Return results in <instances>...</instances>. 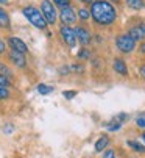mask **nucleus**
<instances>
[{
	"mask_svg": "<svg viewBox=\"0 0 145 158\" xmlns=\"http://www.w3.org/2000/svg\"><path fill=\"white\" fill-rule=\"evenodd\" d=\"M89 11L92 20L100 27H111L117 20V10L108 0H97L91 5Z\"/></svg>",
	"mask_w": 145,
	"mask_h": 158,
	"instance_id": "obj_1",
	"label": "nucleus"
},
{
	"mask_svg": "<svg viewBox=\"0 0 145 158\" xmlns=\"http://www.w3.org/2000/svg\"><path fill=\"white\" fill-rule=\"evenodd\" d=\"M22 14L28 19V22L34 28H38V30L47 28V22H45V19H44V16H42V13H41L39 8L31 6V5H27V6L22 8Z\"/></svg>",
	"mask_w": 145,
	"mask_h": 158,
	"instance_id": "obj_2",
	"label": "nucleus"
},
{
	"mask_svg": "<svg viewBox=\"0 0 145 158\" xmlns=\"http://www.w3.org/2000/svg\"><path fill=\"white\" fill-rule=\"evenodd\" d=\"M115 47L122 53H131L136 49V41L128 33H120L115 38Z\"/></svg>",
	"mask_w": 145,
	"mask_h": 158,
	"instance_id": "obj_3",
	"label": "nucleus"
},
{
	"mask_svg": "<svg viewBox=\"0 0 145 158\" xmlns=\"http://www.w3.org/2000/svg\"><path fill=\"white\" fill-rule=\"evenodd\" d=\"M41 13L47 22V25H55L56 24V19H58V13L55 5L52 3V0H42L41 2Z\"/></svg>",
	"mask_w": 145,
	"mask_h": 158,
	"instance_id": "obj_4",
	"label": "nucleus"
},
{
	"mask_svg": "<svg viewBox=\"0 0 145 158\" xmlns=\"http://www.w3.org/2000/svg\"><path fill=\"white\" fill-rule=\"evenodd\" d=\"M59 35L62 38V41L66 42V46H69L70 49H75L77 46V35H75V28L74 27H67V25H62L59 28Z\"/></svg>",
	"mask_w": 145,
	"mask_h": 158,
	"instance_id": "obj_5",
	"label": "nucleus"
},
{
	"mask_svg": "<svg viewBox=\"0 0 145 158\" xmlns=\"http://www.w3.org/2000/svg\"><path fill=\"white\" fill-rule=\"evenodd\" d=\"M77 10L74 6H67V8H62L59 11V19L62 22V25H67V27H72L77 22Z\"/></svg>",
	"mask_w": 145,
	"mask_h": 158,
	"instance_id": "obj_6",
	"label": "nucleus"
},
{
	"mask_svg": "<svg viewBox=\"0 0 145 158\" xmlns=\"http://www.w3.org/2000/svg\"><path fill=\"white\" fill-rule=\"evenodd\" d=\"M8 44L13 52H17V53H22V55H27L28 53V46L25 42H23V39L17 38V36H8Z\"/></svg>",
	"mask_w": 145,
	"mask_h": 158,
	"instance_id": "obj_7",
	"label": "nucleus"
},
{
	"mask_svg": "<svg viewBox=\"0 0 145 158\" xmlns=\"http://www.w3.org/2000/svg\"><path fill=\"white\" fill-rule=\"evenodd\" d=\"M75 35H77V41L81 44V46H84V47L87 46V44H91V41H92L91 31L86 27H83V25H78L75 28Z\"/></svg>",
	"mask_w": 145,
	"mask_h": 158,
	"instance_id": "obj_8",
	"label": "nucleus"
},
{
	"mask_svg": "<svg viewBox=\"0 0 145 158\" xmlns=\"http://www.w3.org/2000/svg\"><path fill=\"white\" fill-rule=\"evenodd\" d=\"M128 35H130L136 42L145 41V24H143V22H140V24H136L134 27H131V28L128 30Z\"/></svg>",
	"mask_w": 145,
	"mask_h": 158,
	"instance_id": "obj_9",
	"label": "nucleus"
},
{
	"mask_svg": "<svg viewBox=\"0 0 145 158\" xmlns=\"http://www.w3.org/2000/svg\"><path fill=\"white\" fill-rule=\"evenodd\" d=\"M112 69L115 71V74L122 75V77H127V75H128V66H127V63H125L122 58H114V61H112Z\"/></svg>",
	"mask_w": 145,
	"mask_h": 158,
	"instance_id": "obj_10",
	"label": "nucleus"
},
{
	"mask_svg": "<svg viewBox=\"0 0 145 158\" xmlns=\"http://www.w3.org/2000/svg\"><path fill=\"white\" fill-rule=\"evenodd\" d=\"M10 61L16 66V67H19V69H22V67H25L27 66V58H25V55H22V53H17V52H10Z\"/></svg>",
	"mask_w": 145,
	"mask_h": 158,
	"instance_id": "obj_11",
	"label": "nucleus"
},
{
	"mask_svg": "<svg viewBox=\"0 0 145 158\" xmlns=\"http://www.w3.org/2000/svg\"><path fill=\"white\" fill-rule=\"evenodd\" d=\"M109 136L108 135H102V136L97 139V143H95V152H103V150H106L108 149V146H109Z\"/></svg>",
	"mask_w": 145,
	"mask_h": 158,
	"instance_id": "obj_12",
	"label": "nucleus"
},
{
	"mask_svg": "<svg viewBox=\"0 0 145 158\" xmlns=\"http://www.w3.org/2000/svg\"><path fill=\"white\" fill-rule=\"evenodd\" d=\"M125 3L128 8H131L134 11H140L145 8V0H125Z\"/></svg>",
	"mask_w": 145,
	"mask_h": 158,
	"instance_id": "obj_13",
	"label": "nucleus"
},
{
	"mask_svg": "<svg viewBox=\"0 0 145 158\" xmlns=\"http://www.w3.org/2000/svg\"><path fill=\"white\" fill-rule=\"evenodd\" d=\"M10 16H8V13L0 6V28H10Z\"/></svg>",
	"mask_w": 145,
	"mask_h": 158,
	"instance_id": "obj_14",
	"label": "nucleus"
},
{
	"mask_svg": "<svg viewBox=\"0 0 145 158\" xmlns=\"http://www.w3.org/2000/svg\"><path fill=\"white\" fill-rule=\"evenodd\" d=\"M36 89H38V93L42 94V96H47V94H50V93L53 91V88L48 86V85H45V83H39V85L36 86Z\"/></svg>",
	"mask_w": 145,
	"mask_h": 158,
	"instance_id": "obj_15",
	"label": "nucleus"
},
{
	"mask_svg": "<svg viewBox=\"0 0 145 158\" xmlns=\"http://www.w3.org/2000/svg\"><path fill=\"white\" fill-rule=\"evenodd\" d=\"M77 16H78V17H80L83 22H86L87 19H91V11H89L86 6H83V8H80V10H78Z\"/></svg>",
	"mask_w": 145,
	"mask_h": 158,
	"instance_id": "obj_16",
	"label": "nucleus"
},
{
	"mask_svg": "<svg viewBox=\"0 0 145 158\" xmlns=\"http://www.w3.org/2000/svg\"><path fill=\"white\" fill-rule=\"evenodd\" d=\"M52 3L55 6H58L59 10H62V8H67L72 5V0H52Z\"/></svg>",
	"mask_w": 145,
	"mask_h": 158,
	"instance_id": "obj_17",
	"label": "nucleus"
},
{
	"mask_svg": "<svg viewBox=\"0 0 145 158\" xmlns=\"http://www.w3.org/2000/svg\"><path fill=\"white\" fill-rule=\"evenodd\" d=\"M128 146H130L134 152H140V153L145 152V147H143L140 143H137V141H128Z\"/></svg>",
	"mask_w": 145,
	"mask_h": 158,
	"instance_id": "obj_18",
	"label": "nucleus"
},
{
	"mask_svg": "<svg viewBox=\"0 0 145 158\" xmlns=\"http://www.w3.org/2000/svg\"><path fill=\"white\" fill-rule=\"evenodd\" d=\"M127 119H128L127 113H119V114H115V116L112 118V121H114V122H119V124H123Z\"/></svg>",
	"mask_w": 145,
	"mask_h": 158,
	"instance_id": "obj_19",
	"label": "nucleus"
},
{
	"mask_svg": "<svg viewBox=\"0 0 145 158\" xmlns=\"http://www.w3.org/2000/svg\"><path fill=\"white\" fill-rule=\"evenodd\" d=\"M0 86H3V88L10 89V86H11V78L5 77L3 74H0Z\"/></svg>",
	"mask_w": 145,
	"mask_h": 158,
	"instance_id": "obj_20",
	"label": "nucleus"
},
{
	"mask_svg": "<svg viewBox=\"0 0 145 158\" xmlns=\"http://www.w3.org/2000/svg\"><path fill=\"white\" fill-rule=\"evenodd\" d=\"M6 99H10V89L0 86V100H6Z\"/></svg>",
	"mask_w": 145,
	"mask_h": 158,
	"instance_id": "obj_21",
	"label": "nucleus"
},
{
	"mask_svg": "<svg viewBox=\"0 0 145 158\" xmlns=\"http://www.w3.org/2000/svg\"><path fill=\"white\" fill-rule=\"evenodd\" d=\"M78 58H80V60H87V58H91V50H89V49H81V50L78 52Z\"/></svg>",
	"mask_w": 145,
	"mask_h": 158,
	"instance_id": "obj_22",
	"label": "nucleus"
},
{
	"mask_svg": "<svg viewBox=\"0 0 145 158\" xmlns=\"http://www.w3.org/2000/svg\"><path fill=\"white\" fill-rule=\"evenodd\" d=\"M120 127H122V124L114 122V121H111V122H109V125H106V128H108L109 131H117V130H120Z\"/></svg>",
	"mask_w": 145,
	"mask_h": 158,
	"instance_id": "obj_23",
	"label": "nucleus"
},
{
	"mask_svg": "<svg viewBox=\"0 0 145 158\" xmlns=\"http://www.w3.org/2000/svg\"><path fill=\"white\" fill-rule=\"evenodd\" d=\"M136 125L139 128H145V113H142V114L136 119Z\"/></svg>",
	"mask_w": 145,
	"mask_h": 158,
	"instance_id": "obj_24",
	"label": "nucleus"
},
{
	"mask_svg": "<svg viewBox=\"0 0 145 158\" xmlns=\"http://www.w3.org/2000/svg\"><path fill=\"white\" fill-rule=\"evenodd\" d=\"M0 74H3V75H5V77H8V78H11V75H13V74H11V71L8 69L6 66H3V64H0Z\"/></svg>",
	"mask_w": 145,
	"mask_h": 158,
	"instance_id": "obj_25",
	"label": "nucleus"
},
{
	"mask_svg": "<svg viewBox=\"0 0 145 158\" xmlns=\"http://www.w3.org/2000/svg\"><path fill=\"white\" fill-rule=\"evenodd\" d=\"M62 96H64V99H67V100H72L75 96H77V91H64L62 93Z\"/></svg>",
	"mask_w": 145,
	"mask_h": 158,
	"instance_id": "obj_26",
	"label": "nucleus"
},
{
	"mask_svg": "<svg viewBox=\"0 0 145 158\" xmlns=\"http://www.w3.org/2000/svg\"><path fill=\"white\" fill-rule=\"evenodd\" d=\"M112 156H115L114 149H106V150H105V153H103V158H112Z\"/></svg>",
	"mask_w": 145,
	"mask_h": 158,
	"instance_id": "obj_27",
	"label": "nucleus"
},
{
	"mask_svg": "<svg viewBox=\"0 0 145 158\" xmlns=\"http://www.w3.org/2000/svg\"><path fill=\"white\" fill-rule=\"evenodd\" d=\"M13 131H14V127H13L11 124H6V125L3 127V133H5V135H11Z\"/></svg>",
	"mask_w": 145,
	"mask_h": 158,
	"instance_id": "obj_28",
	"label": "nucleus"
},
{
	"mask_svg": "<svg viewBox=\"0 0 145 158\" xmlns=\"http://www.w3.org/2000/svg\"><path fill=\"white\" fill-rule=\"evenodd\" d=\"M69 72H70V67H69V66L59 67V74H61V75H69Z\"/></svg>",
	"mask_w": 145,
	"mask_h": 158,
	"instance_id": "obj_29",
	"label": "nucleus"
},
{
	"mask_svg": "<svg viewBox=\"0 0 145 158\" xmlns=\"http://www.w3.org/2000/svg\"><path fill=\"white\" fill-rule=\"evenodd\" d=\"M5 52H6V44L2 38H0V55H3Z\"/></svg>",
	"mask_w": 145,
	"mask_h": 158,
	"instance_id": "obj_30",
	"label": "nucleus"
},
{
	"mask_svg": "<svg viewBox=\"0 0 145 158\" xmlns=\"http://www.w3.org/2000/svg\"><path fill=\"white\" fill-rule=\"evenodd\" d=\"M70 71H74V72H83L84 69H83V66H80V64H74L70 67Z\"/></svg>",
	"mask_w": 145,
	"mask_h": 158,
	"instance_id": "obj_31",
	"label": "nucleus"
},
{
	"mask_svg": "<svg viewBox=\"0 0 145 158\" xmlns=\"http://www.w3.org/2000/svg\"><path fill=\"white\" fill-rule=\"evenodd\" d=\"M139 52L145 55V41H142V42H140V46H139Z\"/></svg>",
	"mask_w": 145,
	"mask_h": 158,
	"instance_id": "obj_32",
	"label": "nucleus"
},
{
	"mask_svg": "<svg viewBox=\"0 0 145 158\" xmlns=\"http://www.w3.org/2000/svg\"><path fill=\"white\" fill-rule=\"evenodd\" d=\"M139 74H140V77H142V78H145V64H143V66H140Z\"/></svg>",
	"mask_w": 145,
	"mask_h": 158,
	"instance_id": "obj_33",
	"label": "nucleus"
},
{
	"mask_svg": "<svg viewBox=\"0 0 145 158\" xmlns=\"http://www.w3.org/2000/svg\"><path fill=\"white\" fill-rule=\"evenodd\" d=\"M81 3H86V5H92V3H95L97 0H80Z\"/></svg>",
	"mask_w": 145,
	"mask_h": 158,
	"instance_id": "obj_34",
	"label": "nucleus"
},
{
	"mask_svg": "<svg viewBox=\"0 0 145 158\" xmlns=\"http://www.w3.org/2000/svg\"><path fill=\"white\" fill-rule=\"evenodd\" d=\"M10 0H0V5H8Z\"/></svg>",
	"mask_w": 145,
	"mask_h": 158,
	"instance_id": "obj_35",
	"label": "nucleus"
},
{
	"mask_svg": "<svg viewBox=\"0 0 145 158\" xmlns=\"http://www.w3.org/2000/svg\"><path fill=\"white\" fill-rule=\"evenodd\" d=\"M140 136H142V141H143V143H145V131H143V133H142V135H140Z\"/></svg>",
	"mask_w": 145,
	"mask_h": 158,
	"instance_id": "obj_36",
	"label": "nucleus"
},
{
	"mask_svg": "<svg viewBox=\"0 0 145 158\" xmlns=\"http://www.w3.org/2000/svg\"><path fill=\"white\" fill-rule=\"evenodd\" d=\"M112 158H117V156H112Z\"/></svg>",
	"mask_w": 145,
	"mask_h": 158,
	"instance_id": "obj_37",
	"label": "nucleus"
},
{
	"mask_svg": "<svg viewBox=\"0 0 145 158\" xmlns=\"http://www.w3.org/2000/svg\"><path fill=\"white\" fill-rule=\"evenodd\" d=\"M115 2H119V0H115Z\"/></svg>",
	"mask_w": 145,
	"mask_h": 158,
	"instance_id": "obj_38",
	"label": "nucleus"
}]
</instances>
